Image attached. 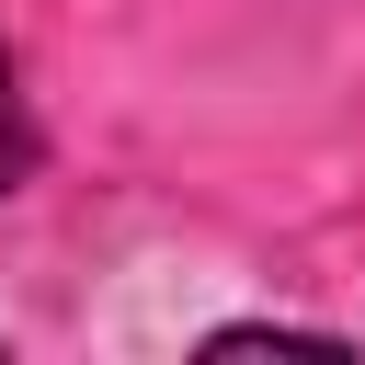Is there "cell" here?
I'll use <instances>...</instances> for the list:
<instances>
[{
  "instance_id": "obj_2",
  "label": "cell",
  "mask_w": 365,
  "mask_h": 365,
  "mask_svg": "<svg viewBox=\"0 0 365 365\" xmlns=\"http://www.w3.org/2000/svg\"><path fill=\"white\" fill-rule=\"evenodd\" d=\"M205 354H342L331 331H274V319H251V331H217Z\"/></svg>"
},
{
  "instance_id": "obj_1",
  "label": "cell",
  "mask_w": 365,
  "mask_h": 365,
  "mask_svg": "<svg viewBox=\"0 0 365 365\" xmlns=\"http://www.w3.org/2000/svg\"><path fill=\"white\" fill-rule=\"evenodd\" d=\"M34 171V114H23V68H11V46H0V194Z\"/></svg>"
}]
</instances>
